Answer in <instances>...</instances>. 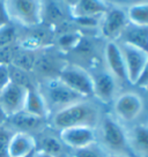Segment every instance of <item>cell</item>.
Returning <instances> with one entry per match:
<instances>
[{"instance_id":"6da1fadb","label":"cell","mask_w":148,"mask_h":157,"mask_svg":"<svg viewBox=\"0 0 148 157\" xmlns=\"http://www.w3.org/2000/svg\"><path fill=\"white\" fill-rule=\"evenodd\" d=\"M99 120L101 113L99 108L87 99H82L53 113L49 118V126L57 132L76 126L96 128Z\"/></svg>"},{"instance_id":"7a4b0ae2","label":"cell","mask_w":148,"mask_h":157,"mask_svg":"<svg viewBox=\"0 0 148 157\" xmlns=\"http://www.w3.org/2000/svg\"><path fill=\"white\" fill-rule=\"evenodd\" d=\"M37 89L44 99L50 117L68 105H72L82 99H87L73 91L59 78H48L38 82Z\"/></svg>"},{"instance_id":"3957f363","label":"cell","mask_w":148,"mask_h":157,"mask_svg":"<svg viewBox=\"0 0 148 157\" xmlns=\"http://www.w3.org/2000/svg\"><path fill=\"white\" fill-rule=\"evenodd\" d=\"M10 23L19 28L43 25L44 0H2Z\"/></svg>"},{"instance_id":"277c9868","label":"cell","mask_w":148,"mask_h":157,"mask_svg":"<svg viewBox=\"0 0 148 157\" xmlns=\"http://www.w3.org/2000/svg\"><path fill=\"white\" fill-rule=\"evenodd\" d=\"M101 147L108 154H124L128 148L127 131L123 124L112 116H105L99 120Z\"/></svg>"},{"instance_id":"5b68a950","label":"cell","mask_w":148,"mask_h":157,"mask_svg":"<svg viewBox=\"0 0 148 157\" xmlns=\"http://www.w3.org/2000/svg\"><path fill=\"white\" fill-rule=\"evenodd\" d=\"M58 78L73 91L84 98H89L94 94L93 76L78 65H66L60 69Z\"/></svg>"},{"instance_id":"8992f818","label":"cell","mask_w":148,"mask_h":157,"mask_svg":"<svg viewBox=\"0 0 148 157\" xmlns=\"http://www.w3.org/2000/svg\"><path fill=\"white\" fill-rule=\"evenodd\" d=\"M115 118L120 123H132L137 120L143 111V101L137 93L127 91L115 98Z\"/></svg>"},{"instance_id":"52a82bcc","label":"cell","mask_w":148,"mask_h":157,"mask_svg":"<svg viewBox=\"0 0 148 157\" xmlns=\"http://www.w3.org/2000/svg\"><path fill=\"white\" fill-rule=\"evenodd\" d=\"M118 45L123 54L124 63L126 67L127 82L131 84H135L145 65L147 63L148 52L146 50L128 44L126 42H120L118 43Z\"/></svg>"},{"instance_id":"ba28073f","label":"cell","mask_w":148,"mask_h":157,"mask_svg":"<svg viewBox=\"0 0 148 157\" xmlns=\"http://www.w3.org/2000/svg\"><path fill=\"white\" fill-rule=\"evenodd\" d=\"M6 125L14 133H25L35 137L49 126V120L22 110L8 117Z\"/></svg>"},{"instance_id":"9c48e42d","label":"cell","mask_w":148,"mask_h":157,"mask_svg":"<svg viewBox=\"0 0 148 157\" xmlns=\"http://www.w3.org/2000/svg\"><path fill=\"white\" fill-rule=\"evenodd\" d=\"M59 137L66 148L78 150L97 143V131L95 127L76 126L60 131Z\"/></svg>"},{"instance_id":"30bf717a","label":"cell","mask_w":148,"mask_h":157,"mask_svg":"<svg viewBox=\"0 0 148 157\" xmlns=\"http://www.w3.org/2000/svg\"><path fill=\"white\" fill-rule=\"evenodd\" d=\"M127 25L126 12L123 8L111 7L101 20V33L108 40L117 42Z\"/></svg>"},{"instance_id":"8fae6325","label":"cell","mask_w":148,"mask_h":157,"mask_svg":"<svg viewBox=\"0 0 148 157\" xmlns=\"http://www.w3.org/2000/svg\"><path fill=\"white\" fill-rule=\"evenodd\" d=\"M27 93H28V89L12 82H10L8 86L1 91L0 104L7 114V117H10L25 109Z\"/></svg>"},{"instance_id":"7c38bea8","label":"cell","mask_w":148,"mask_h":157,"mask_svg":"<svg viewBox=\"0 0 148 157\" xmlns=\"http://www.w3.org/2000/svg\"><path fill=\"white\" fill-rule=\"evenodd\" d=\"M93 86H94L93 96H95L102 103H111L118 96L117 95L118 81L109 71L99 72V74L93 76Z\"/></svg>"},{"instance_id":"4fadbf2b","label":"cell","mask_w":148,"mask_h":157,"mask_svg":"<svg viewBox=\"0 0 148 157\" xmlns=\"http://www.w3.org/2000/svg\"><path fill=\"white\" fill-rule=\"evenodd\" d=\"M104 57H105L108 71L116 78V80L122 82H125V81L127 82L126 67L124 63L123 54L117 42L108 40L104 49Z\"/></svg>"},{"instance_id":"5bb4252c","label":"cell","mask_w":148,"mask_h":157,"mask_svg":"<svg viewBox=\"0 0 148 157\" xmlns=\"http://www.w3.org/2000/svg\"><path fill=\"white\" fill-rule=\"evenodd\" d=\"M54 132L56 131L53 128L48 126L43 132L36 135V150L46 152L53 157H64L66 147L60 140L59 132L57 134Z\"/></svg>"},{"instance_id":"9a60e30c","label":"cell","mask_w":148,"mask_h":157,"mask_svg":"<svg viewBox=\"0 0 148 157\" xmlns=\"http://www.w3.org/2000/svg\"><path fill=\"white\" fill-rule=\"evenodd\" d=\"M108 10L109 6L103 0H78V2L69 8L74 20L102 17Z\"/></svg>"},{"instance_id":"2e32d148","label":"cell","mask_w":148,"mask_h":157,"mask_svg":"<svg viewBox=\"0 0 148 157\" xmlns=\"http://www.w3.org/2000/svg\"><path fill=\"white\" fill-rule=\"evenodd\" d=\"M36 151V140L25 133H14L10 142V157H27Z\"/></svg>"},{"instance_id":"e0dca14e","label":"cell","mask_w":148,"mask_h":157,"mask_svg":"<svg viewBox=\"0 0 148 157\" xmlns=\"http://www.w3.org/2000/svg\"><path fill=\"white\" fill-rule=\"evenodd\" d=\"M128 148L138 156L148 157V125H135L127 132Z\"/></svg>"},{"instance_id":"ac0fdd59","label":"cell","mask_w":148,"mask_h":157,"mask_svg":"<svg viewBox=\"0 0 148 157\" xmlns=\"http://www.w3.org/2000/svg\"><path fill=\"white\" fill-rule=\"evenodd\" d=\"M120 42H126L128 44L138 46L140 49L146 50L148 52V28L147 27H138L131 25L128 22L126 28L124 29L120 36Z\"/></svg>"},{"instance_id":"d6986e66","label":"cell","mask_w":148,"mask_h":157,"mask_svg":"<svg viewBox=\"0 0 148 157\" xmlns=\"http://www.w3.org/2000/svg\"><path fill=\"white\" fill-rule=\"evenodd\" d=\"M25 111H27L28 113H31L34 116L37 117L44 118L49 120V111L46 109L45 102L42 95L40 94L37 87L35 88L28 89L27 93V97H25Z\"/></svg>"},{"instance_id":"ffe728a7","label":"cell","mask_w":148,"mask_h":157,"mask_svg":"<svg viewBox=\"0 0 148 157\" xmlns=\"http://www.w3.org/2000/svg\"><path fill=\"white\" fill-rule=\"evenodd\" d=\"M8 74H10V81L12 83L18 84L25 89L37 87V82L33 76V74L19 68L14 65H8Z\"/></svg>"},{"instance_id":"44dd1931","label":"cell","mask_w":148,"mask_h":157,"mask_svg":"<svg viewBox=\"0 0 148 157\" xmlns=\"http://www.w3.org/2000/svg\"><path fill=\"white\" fill-rule=\"evenodd\" d=\"M126 15L131 25L148 28V2L135 4L127 7Z\"/></svg>"},{"instance_id":"7402d4cb","label":"cell","mask_w":148,"mask_h":157,"mask_svg":"<svg viewBox=\"0 0 148 157\" xmlns=\"http://www.w3.org/2000/svg\"><path fill=\"white\" fill-rule=\"evenodd\" d=\"M36 56H37V51H29V50L21 49L18 46L10 65H14L19 68L31 73L34 68Z\"/></svg>"},{"instance_id":"603a6c76","label":"cell","mask_w":148,"mask_h":157,"mask_svg":"<svg viewBox=\"0 0 148 157\" xmlns=\"http://www.w3.org/2000/svg\"><path fill=\"white\" fill-rule=\"evenodd\" d=\"M19 36V27L8 23L0 28V48L16 44Z\"/></svg>"},{"instance_id":"cb8c5ba5","label":"cell","mask_w":148,"mask_h":157,"mask_svg":"<svg viewBox=\"0 0 148 157\" xmlns=\"http://www.w3.org/2000/svg\"><path fill=\"white\" fill-rule=\"evenodd\" d=\"M14 132L7 125L0 126V157H10V142Z\"/></svg>"},{"instance_id":"d4e9b609","label":"cell","mask_w":148,"mask_h":157,"mask_svg":"<svg viewBox=\"0 0 148 157\" xmlns=\"http://www.w3.org/2000/svg\"><path fill=\"white\" fill-rule=\"evenodd\" d=\"M107 154L103 148L99 143H94L86 148H81L74 150L72 157H107Z\"/></svg>"},{"instance_id":"484cf974","label":"cell","mask_w":148,"mask_h":157,"mask_svg":"<svg viewBox=\"0 0 148 157\" xmlns=\"http://www.w3.org/2000/svg\"><path fill=\"white\" fill-rule=\"evenodd\" d=\"M57 43H58V45H59L61 49L64 50L73 49L79 43V37L75 34L66 33V34L60 35L59 37H58V39H57Z\"/></svg>"},{"instance_id":"4316f807","label":"cell","mask_w":148,"mask_h":157,"mask_svg":"<svg viewBox=\"0 0 148 157\" xmlns=\"http://www.w3.org/2000/svg\"><path fill=\"white\" fill-rule=\"evenodd\" d=\"M16 49H18L16 44L0 48V65H10Z\"/></svg>"},{"instance_id":"83f0119b","label":"cell","mask_w":148,"mask_h":157,"mask_svg":"<svg viewBox=\"0 0 148 157\" xmlns=\"http://www.w3.org/2000/svg\"><path fill=\"white\" fill-rule=\"evenodd\" d=\"M107 5H112V7H118L123 8V6L135 5V4H142V2H148V0H103Z\"/></svg>"},{"instance_id":"f1b7e54d","label":"cell","mask_w":148,"mask_h":157,"mask_svg":"<svg viewBox=\"0 0 148 157\" xmlns=\"http://www.w3.org/2000/svg\"><path fill=\"white\" fill-rule=\"evenodd\" d=\"M8 65H0V94L10 83Z\"/></svg>"},{"instance_id":"f546056e","label":"cell","mask_w":148,"mask_h":157,"mask_svg":"<svg viewBox=\"0 0 148 157\" xmlns=\"http://www.w3.org/2000/svg\"><path fill=\"white\" fill-rule=\"evenodd\" d=\"M134 86H137L139 88H145V89L148 86V60L147 63H146V65H145V67H143L141 74H140V76H139L138 81L135 82Z\"/></svg>"},{"instance_id":"4dcf8cb0","label":"cell","mask_w":148,"mask_h":157,"mask_svg":"<svg viewBox=\"0 0 148 157\" xmlns=\"http://www.w3.org/2000/svg\"><path fill=\"white\" fill-rule=\"evenodd\" d=\"M8 23H10V20H8L7 13H6L5 6H4L2 0H0V28L6 25H8Z\"/></svg>"},{"instance_id":"1f68e13d","label":"cell","mask_w":148,"mask_h":157,"mask_svg":"<svg viewBox=\"0 0 148 157\" xmlns=\"http://www.w3.org/2000/svg\"><path fill=\"white\" fill-rule=\"evenodd\" d=\"M7 119H8V117H7V114L5 113L4 109H2L1 104H0V126L5 125L6 121H7Z\"/></svg>"},{"instance_id":"d6a6232c","label":"cell","mask_w":148,"mask_h":157,"mask_svg":"<svg viewBox=\"0 0 148 157\" xmlns=\"http://www.w3.org/2000/svg\"><path fill=\"white\" fill-rule=\"evenodd\" d=\"M33 157H53L49 155V154H46V152H43V151H40V150H36L34 152V156Z\"/></svg>"},{"instance_id":"836d02e7","label":"cell","mask_w":148,"mask_h":157,"mask_svg":"<svg viewBox=\"0 0 148 157\" xmlns=\"http://www.w3.org/2000/svg\"><path fill=\"white\" fill-rule=\"evenodd\" d=\"M107 157H128L126 154H107Z\"/></svg>"},{"instance_id":"e575fe53","label":"cell","mask_w":148,"mask_h":157,"mask_svg":"<svg viewBox=\"0 0 148 157\" xmlns=\"http://www.w3.org/2000/svg\"><path fill=\"white\" fill-rule=\"evenodd\" d=\"M34 156V154H31V155H29V156H27V157H33Z\"/></svg>"},{"instance_id":"d590c367","label":"cell","mask_w":148,"mask_h":157,"mask_svg":"<svg viewBox=\"0 0 148 157\" xmlns=\"http://www.w3.org/2000/svg\"><path fill=\"white\" fill-rule=\"evenodd\" d=\"M146 89H147V91H148V86H147V87H146Z\"/></svg>"}]
</instances>
